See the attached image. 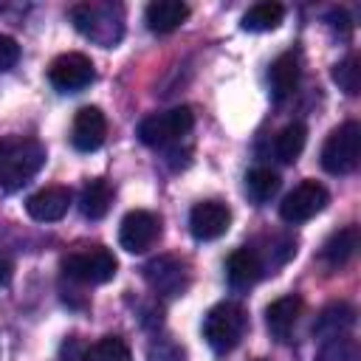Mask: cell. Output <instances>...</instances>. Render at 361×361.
<instances>
[{
  "label": "cell",
  "mask_w": 361,
  "mask_h": 361,
  "mask_svg": "<svg viewBox=\"0 0 361 361\" xmlns=\"http://www.w3.org/2000/svg\"><path fill=\"white\" fill-rule=\"evenodd\" d=\"M45 164V147L37 138L6 135L0 138V189H23Z\"/></svg>",
  "instance_id": "cell-1"
},
{
  "label": "cell",
  "mask_w": 361,
  "mask_h": 361,
  "mask_svg": "<svg viewBox=\"0 0 361 361\" xmlns=\"http://www.w3.org/2000/svg\"><path fill=\"white\" fill-rule=\"evenodd\" d=\"M71 20L82 37L102 48H116L124 37V8L118 3H79L71 8Z\"/></svg>",
  "instance_id": "cell-2"
},
{
  "label": "cell",
  "mask_w": 361,
  "mask_h": 361,
  "mask_svg": "<svg viewBox=\"0 0 361 361\" xmlns=\"http://www.w3.org/2000/svg\"><path fill=\"white\" fill-rule=\"evenodd\" d=\"M245 330H248V316L245 307L237 302H217L203 319V338L217 355L231 353L243 341Z\"/></svg>",
  "instance_id": "cell-3"
},
{
  "label": "cell",
  "mask_w": 361,
  "mask_h": 361,
  "mask_svg": "<svg viewBox=\"0 0 361 361\" xmlns=\"http://www.w3.org/2000/svg\"><path fill=\"white\" fill-rule=\"evenodd\" d=\"M195 127V113L192 107L180 104V107H172V110H164V113H152L147 118H141L138 124V138L141 144L147 147H155V149H164V147H172L178 144L180 138H186Z\"/></svg>",
  "instance_id": "cell-4"
},
{
  "label": "cell",
  "mask_w": 361,
  "mask_h": 361,
  "mask_svg": "<svg viewBox=\"0 0 361 361\" xmlns=\"http://www.w3.org/2000/svg\"><path fill=\"white\" fill-rule=\"evenodd\" d=\"M62 271L73 282H82V285H104V282H110L116 276L118 259L104 245H85V248L71 251L62 259Z\"/></svg>",
  "instance_id": "cell-5"
},
{
  "label": "cell",
  "mask_w": 361,
  "mask_h": 361,
  "mask_svg": "<svg viewBox=\"0 0 361 361\" xmlns=\"http://www.w3.org/2000/svg\"><path fill=\"white\" fill-rule=\"evenodd\" d=\"M361 161V124L358 121H344L338 124L324 147H322V166L330 175H350Z\"/></svg>",
  "instance_id": "cell-6"
},
{
  "label": "cell",
  "mask_w": 361,
  "mask_h": 361,
  "mask_svg": "<svg viewBox=\"0 0 361 361\" xmlns=\"http://www.w3.org/2000/svg\"><path fill=\"white\" fill-rule=\"evenodd\" d=\"M330 203V195L322 183L316 180H302L299 186H293L282 203H279V217L290 226H299V223H307L310 217H316L324 206Z\"/></svg>",
  "instance_id": "cell-7"
},
{
  "label": "cell",
  "mask_w": 361,
  "mask_h": 361,
  "mask_svg": "<svg viewBox=\"0 0 361 361\" xmlns=\"http://www.w3.org/2000/svg\"><path fill=\"white\" fill-rule=\"evenodd\" d=\"M96 79V71H93V62L79 54V51H68V54H59L51 68H48V82L59 90V93H79L85 90L90 82Z\"/></svg>",
  "instance_id": "cell-8"
},
{
  "label": "cell",
  "mask_w": 361,
  "mask_h": 361,
  "mask_svg": "<svg viewBox=\"0 0 361 361\" xmlns=\"http://www.w3.org/2000/svg\"><path fill=\"white\" fill-rule=\"evenodd\" d=\"M161 237V220L158 214L147 212V209H133L124 214L121 226H118V243L124 251L130 254H144L149 251Z\"/></svg>",
  "instance_id": "cell-9"
},
{
  "label": "cell",
  "mask_w": 361,
  "mask_h": 361,
  "mask_svg": "<svg viewBox=\"0 0 361 361\" xmlns=\"http://www.w3.org/2000/svg\"><path fill=\"white\" fill-rule=\"evenodd\" d=\"M147 285L161 296H180L189 288V265L178 257H155L144 265Z\"/></svg>",
  "instance_id": "cell-10"
},
{
  "label": "cell",
  "mask_w": 361,
  "mask_h": 361,
  "mask_svg": "<svg viewBox=\"0 0 361 361\" xmlns=\"http://www.w3.org/2000/svg\"><path fill=\"white\" fill-rule=\"evenodd\" d=\"M228 226H231V209L220 200H200L189 212V231L200 243L223 237Z\"/></svg>",
  "instance_id": "cell-11"
},
{
  "label": "cell",
  "mask_w": 361,
  "mask_h": 361,
  "mask_svg": "<svg viewBox=\"0 0 361 361\" xmlns=\"http://www.w3.org/2000/svg\"><path fill=\"white\" fill-rule=\"evenodd\" d=\"M107 138V118L99 107L87 104L82 110H76L73 116V127H71V144L79 152H93L104 144Z\"/></svg>",
  "instance_id": "cell-12"
},
{
  "label": "cell",
  "mask_w": 361,
  "mask_h": 361,
  "mask_svg": "<svg viewBox=\"0 0 361 361\" xmlns=\"http://www.w3.org/2000/svg\"><path fill=\"white\" fill-rule=\"evenodd\" d=\"M71 200H73V192L68 186H45L25 200V212L37 223H54L68 214Z\"/></svg>",
  "instance_id": "cell-13"
},
{
  "label": "cell",
  "mask_w": 361,
  "mask_h": 361,
  "mask_svg": "<svg viewBox=\"0 0 361 361\" xmlns=\"http://www.w3.org/2000/svg\"><path fill=\"white\" fill-rule=\"evenodd\" d=\"M302 316V299L288 293V296H279L274 299L268 307H265V324H268V333L276 338V341H288L296 322Z\"/></svg>",
  "instance_id": "cell-14"
},
{
  "label": "cell",
  "mask_w": 361,
  "mask_h": 361,
  "mask_svg": "<svg viewBox=\"0 0 361 361\" xmlns=\"http://www.w3.org/2000/svg\"><path fill=\"white\" fill-rule=\"evenodd\" d=\"M299 73H302L299 54H293V51L279 54V56L271 62V68H268V85H271V96H274L276 102L288 99V96L296 90V85H299Z\"/></svg>",
  "instance_id": "cell-15"
},
{
  "label": "cell",
  "mask_w": 361,
  "mask_h": 361,
  "mask_svg": "<svg viewBox=\"0 0 361 361\" xmlns=\"http://www.w3.org/2000/svg\"><path fill=\"white\" fill-rule=\"evenodd\" d=\"M189 17V6L180 0H152L144 11V23L152 34H169L180 28Z\"/></svg>",
  "instance_id": "cell-16"
},
{
  "label": "cell",
  "mask_w": 361,
  "mask_h": 361,
  "mask_svg": "<svg viewBox=\"0 0 361 361\" xmlns=\"http://www.w3.org/2000/svg\"><path fill=\"white\" fill-rule=\"evenodd\" d=\"M226 276L231 282V288H251L257 285V279L262 276V257L243 245L237 251H231V257L226 259Z\"/></svg>",
  "instance_id": "cell-17"
},
{
  "label": "cell",
  "mask_w": 361,
  "mask_h": 361,
  "mask_svg": "<svg viewBox=\"0 0 361 361\" xmlns=\"http://www.w3.org/2000/svg\"><path fill=\"white\" fill-rule=\"evenodd\" d=\"M353 324H355V310H353V305H347V302H333V305H327V307L319 313V319H316V324H313V333L319 336V341H324V338H333V336H347V333L353 330Z\"/></svg>",
  "instance_id": "cell-18"
},
{
  "label": "cell",
  "mask_w": 361,
  "mask_h": 361,
  "mask_svg": "<svg viewBox=\"0 0 361 361\" xmlns=\"http://www.w3.org/2000/svg\"><path fill=\"white\" fill-rule=\"evenodd\" d=\"M355 251H358V228L347 226V228H338L327 237V243L322 245V259L330 268H341L355 257Z\"/></svg>",
  "instance_id": "cell-19"
},
{
  "label": "cell",
  "mask_w": 361,
  "mask_h": 361,
  "mask_svg": "<svg viewBox=\"0 0 361 361\" xmlns=\"http://www.w3.org/2000/svg\"><path fill=\"white\" fill-rule=\"evenodd\" d=\"M113 206V186L104 178H93L85 183L82 197H79V209L87 220H102Z\"/></svg>",
  "instance_id": "cell-20"
},
{
  "label": "cell",
  "mask_w": 361,
  "mask_h": 361,
  "mask_svg": "<svg viewBox=\"0 0 361 361\" xmlns=\"http://www.w3.org/2000/svg\"><path fill=\"white\" fill-rule=\"evenodd\" d=\"M305 141H307V127L302 121H290L288 127H282L276 133V138H274V155L282 164H293L302 155Z\"/></svg>",
  "instance_id": "cell-21"
},
{
  "label": "cell",
  "mask_w": 361,
  "mask_h": 361,
  "mask_svg": "<svg viewBox=\"0 0 361 361\" xmlns=\"http://www.w3.org/2000/svg\"><path fill=\"white\" fill-rule=\"evenodd\" d=\"M282 17H285V8H282L279 3H257V6H251V8L243 14L240 25H243V31L262 34V31L279 28Z\"/></svg>",
  "instance_id": "cell-22"
},
{
  "label": "cell",
  "mask_w": 361,
  "mask_h": 361,
  "mask_svg": "<svg viewBox=\"0 0 361 361\" xmlns=\"http://www.w3.org/2000/svg\"><path fill=\"white\" fill-rule=\"evenodd\" d=\"M279 175L271 166H254L245 175V192L254 203H268L276 192H279Z\"/></svg>",
  "instance_id": "cell-23"
},
{
  "label": "cell",
  "mask_w": 361,
  "mask_h": 361,
  "mask_svg": "<svg viewBox=\"0 0 361 361\" xmlns=\"http://www.w3.org/2000/svg\"><path fill=\"white\" fill-rule=\"evenodd\" d=\"M82 361H133V355H130V347L124 344V338L104 336L85 350Z\"/></svg>",
  "instance_id": "cell-24"
},
{
  "label": "cell",
  "mask_w": 361,
  "mask_h": 361,
  "mask_svg": "<svg viewBox=\"0 0 361 361\" xmlns=\"http://www.w3.org/2000/svg\"><path fill=\"white\" fill-rule=\"evenodd\" d=\"M316 361H358V344L350 333L324 338L319 353H316Z\"/></svg>",
  "instance_id": "cell-25"
},
{
  "label": "cell",
  "mask_w": 361,
  "mask_h": 361,
  "mask_svg": "<svg viewBox=\"0 0 361 361\" xmlns=\"http://www.w3.org/2000/svg\"><path fill=\"white\" fill-rule=\"evenodd\" d=\"M333 82L347 93V96H355L361 90V68H358V59L355 56H347L341 59L338 65H333Z\"/></svg>",
  "instance_id": "cell-26"
},
{
  "label": "cell",
  "mask_w": 361,
  "mask_h": 361,
  "mask_svg": "<svg viewBox=\"0 0 361 361\" xmlns=\"http://www.w3.org/2000/svg\"><path fill=\"white\" fill-rule=\"evenodd\" d=\"M149 361H183V350L166 338H158V344L149 347Z\"/></svg>",
  "instance_id": "cell-27"
},
{
  "label": "cell",
  "mask_w": 361,
  "mask_h": 361,
  "mask_svg": "<svg viewBox=\"0 0 361 361\" xmlns=\"http://www.w3.org/2000/svg\"><path fill=\"white\" fill-rule=\"evenodd\" d=\"M17 59H20V45L8 34H0V73L8 71Z\"/></svg>",
  "instance_id": "cell-28"
},
{
  "label": "cell",
  "mask_w": 361,
  "mask_h": 361,
  "mask_svg": "<svg viewBox=\"0 0 361 361\" xmlns=\"http://www.w3.org/2000/svg\"><path fill=\"white\" fill-rule=\"evenodd\" d=\"M327 23H330V25H333L336 31L341 28V34H344V37H347V34H350V28H353V23H350V17H347V14L341 11V8H333V11L327 14Z\"/></svg>",
  "instance_id": "cell-29"
},
{
  "label": "cell",
  "mask_w": 361,
  "mask_h": 361,
  "mask_svg": "<svg viewBox=\"0 0 361 361\" xmlns=\"http://www.w3.org/2000/svg\"><path fill=\"white\" fill-rule=\"evenodd\" d=\"M8 276H11V265H8V259H6L3 251H0V285H6Z\"/></svg>",
  "instance_id": "cell-30"
}]
</instances>
